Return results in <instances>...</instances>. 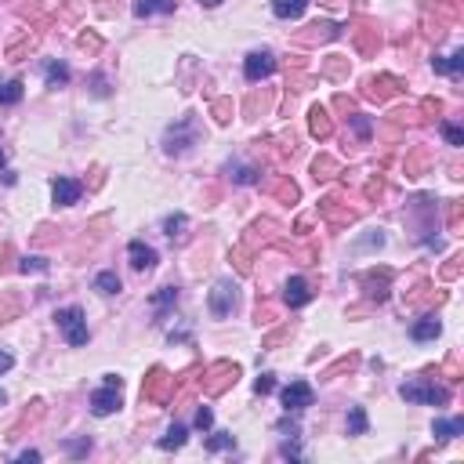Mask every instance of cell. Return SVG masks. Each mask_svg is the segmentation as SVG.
<instances>
[{
    "mask_svg": "<svg viewBox=\"0 0 464 464\" xmlns=\"http://www.w3.org/2000/svg\"><path fill=\"white\" fill-rule=\"evenodd\" d=\"M22 272H48V261L44 258H26L22 261Z\"/></svg>",
    "mask_w": 464,
    "mask_h": 464,
    "instance_id": "f1b7e54d",
    "label": "cell"
},
{
    "mask_svg": "<svg viewBox=\"0 0 464 464\" xmlns=\"http://www.w3.org/2000/svg\"><path fill=\"white\" fill-rule=\"evenodd\" d=\"M200 4H203V8H218V4H221V0H200Z\"/></svg>",
    "mask_w": 464,
    "mask_h": 464,
    "instance_id": "e575fe53",
    "label": "cell"
},
{
    "mask_svg": "<svg viewBox=\"0 0 464 464\" xmlns=\"http://www.w3.org/2000/svg\"><path fill=\"white\" fill-rule=\"evenodd\" d=\"M432 432H435L439 439H457V435L464 432V421H460V417H453V421H442V417H439L435 425H432Z\"/></svg>",
    "mask_w": 464,
    "mask_h": 464,
    "instance_id": "2e32d148",
    "label": "cell"
},
{
    "mask_svg": "<svg viewBox=\"0 0 464 464\" xmlns=\"http://www.w3.org/2000/svg\"><path fill=\"white\" fill-rule=\"evenodd\" d=\"M175 11V0H138L135 15L138 18H149V15H171Z\"/></svg>",
    "mask_w": 464,
    "mask_h": 464,
    "instance_id": "4fadbf2b",
    "label": "cell"
},
{
    "mask_svg": "<svg viewBox=\"0 0 464 464\" xmlns=\"http://www.w3.org/2000/svg\"><path fill=\"white\" fill-rule=\"evenodd\" d=\"M228 178L236 182V185H258L261 182V171H258V167H236Z\"/></svg>",
    "mask_w": 464,
    "mask_h": 464,
    "instance_id": "7402d4cb",
    "label": "cell"
},
{
    "mask_svg": "<svg viewBox=\"0 0 464 464\" xmlns=\"http://www.w3.org/2000/svg\"><path fill=\"white\" fill-rule=\"evenodd\" d=\"M272 69H276V58H272V51H250V55L243 58V76H247L250 83L272 76Z\"/></svg>",
    "mask_w": 464,
    "mask_h": 464,
    "instance_id": "5b68a950",
    "label": "cell"
},
{
    "mask_svg": "<svg viewBox=\"0 0 464 464\" xmlns=\"http://www.w3.org/2000/svg\"><path fill=\"white\" fill-rule=\"evenodd\" d=\"M18 460H26V464L29 460H40V450H22V453H18Z\"/></svg>",
    "mask_w": 464,
    "mask_h": 464,
    "instance_id": "836d02e7",
    "label": "cell"
},
{
    "mask_svg": "<svg viewBox=\"0 0 464 464\" xmlns=\"http://www.w3.org/2000/svg\"><path fill=\"white\" fill-rule=\"evenodd\" d=\"M308 8V0H272V15L283 18V22H290V18H301Z\"/></svg>",
    "mask_w": 464,
    "mask_h": 464,
    "instance_id": "8fae6325",
    "label": "cell"
},
{
    "mask_svg": "<svg viewBox=\"0 0 464 464\" xmlns=\"http://www.w3.org/2000/svg\"><path fill=\"white\" fill-rule=\"evenodd\" d=\"M370 421H367V410L363 407H352L348 410V435H367Z\"/></svg>",
    "mask_w": 464,
    "mask_h": 464,
    "instance_id": "e0dca14e",
    "label": "cell"
},
{
    "mask_svg": "<svg viewBox=\"0 0 464 464\" xmlns=\"http://www.w3.org/2000/svg\"><path fill=\"white\" fill-rule=\"evenodd\" d=\"M327 131H330L327 113H320V109H315V113H312V135H327Z\"/></svg>",
    "mask_w": 464,
    "mask_h": 464,
    "instance_id": "4316f807",
    "label": "cell"
},
{
    "mask_svg": "<svg viewBox=\"0 0 464 464\" xmlns=\"http://www.w3.org/2000/svg\"><path fill=\"white\" fill-rule=\"evenodd\" d=\"M399 395H403L407 403H421V407H446L450 403V388L428 385V381H407L399 388Z\"/></svg>",
    "mask_w": 464,
    "mask_h": 464,
    "instance_id": "7a4b0ae2",
    "label": "cell"
},
{
    "mask_svg": "<svg viewBox=\"0 0 464 464\" xmlns=\"http://www.w3.org/2000/svg\"><path fill=\"white\" fill-rule=\"evenodd\" d=\"M69 66H66V62H48V66H44V80H48V88H66V83H69Z\"/></svg>",
    "mask_w": 464,
    "mask_h": 464,
    "instance_id": "5bb4252c",
    "label": "cell"
},
{
    "mask_svg": "<svg viewBox=\"0 0 464 464\" xmlns=\"http://www.w3.org/2000/svg\"><path fill=\"white\" fill-rule=\"evenodd\" d=\"M11 367H15V355L11 352H0V374H8Z\"/></svg>",
    "mask_w": 464,
    "mask_h": 464,
    "instance_id": "4dcf8cb0",
    "label": "cell"
},
{
    "mask_svg": "<svg viewBox=\"0 0 464 464\" xmlns=\"http://www.w3.org/2000/svg\"><path fill=\"white\" fill-rule=\"evenodd\" d=\"M175 301H178V287H163L160 294H153V308H156L160 315H163L167 308H171Z\"/></svg>",
    "mask_w": 464,
    "mask_h": 464,
    "instance_id": "d6986e66",
    "label": "cell"
},
{
    "mask_svg": "<svg viewBox=\"0 0 464 464\" xmlns=\"http://www.w3.org/2000/svg\"><path fill=\"white\" fill-rule=\"evenodd\" d=\"M58 330L62 337H66V345L80 348V345H88V320H83V308L80 305H69V308H58Z\"/></svg>",
    "mask_w": 464,
    "mask_h": 464,
    "instance_id": "6da1fadb",
    "label": "cell"
},
{
    "mask_svg": "<svg viewBox=\"0 0 464 464\" xmlns=\"http://www.w3.org/2000/svg\"><path fill=\"white\" fill-rule=\"evenodd\" d=\"M51 196H55V203L58 207H73V203H80V196H83V185L76 182V178H51Z\"/></svg>",
    "mask_w": 464,
    "mask_h": 464,
    "instance_id": "8992f818",
    "label": "cell"
},
{
    "mask_svg": "<svg viewBox=\"0 0 464 464\" xmlns=\"http://www.w3.org/2000/svg\"><path fill=\"white\" fill-rule=\"evenodd\" d=\"M0 407H4V392H0Z\"/></svg>",
    "mask_w": 464,
    "mask_h": 464,
    "instance_id": "8d00e7d4",
    "label": "cell"
},
{
    "mask_svg": "<svg viewBox=\"0 0 464 464\" xmlns=\"http://www.w3.org/2000/svg\"><path fill=\"white\" fill-rule=\"evenodd\" d=\"M210 425H214V414H210V407H200V410H196V428L207 432Z\"/></svg>",
    "mask_w": 464,
    "mask_h": 464,
    "instance_id": "484cf974",
    "label": "cell"
},
{
    "mask_svg": "<svg viewBox=\"0 0 464 464\" xmlns=\"http://www.w3.org/2000/svg\"><path fill=\"white\" fill-rule=\"evenodd\" d=\"M128 254H131V268H138V272H149V268H156V250H153L149 243L131 240Z\"/></svg>",
    "mask_w": 464,
    "mask_h": 464,
    "instance_id": "30bf717a",
    "label": "cell"
},
{
    "mask_svg": "<svg viewBox=\"0 0 464 464\" xmlns=\"http://www.w3.org/2000/svg\"><path fill=\"white\" fill-rule=\"evenodd\" d=\"M196 138H200V131H196V123L193 120H182L178 128H171L163 135V149L171 153V156H182V153H189L196 145Z\"/></svg>",
    "mask_w": 464,
    "mask_h": 464,
    "instance_id": "3957f363",
    "label": "cell"
},
{
    "mask_svg": "<svg viewBox=\"0 0 464 464\" xmlns=\"http://www.w3.org/2000/svg\"><path fill=\"white\" fill-rule=\"evenodd\" d=\"M283 301H287L290 308H305V305L312 301L308 283H305L301 276H290V280H287V287H283Z\"/></svg>",
    "mask_w": 464,
    "mask_h": 464,
    "instance_id": "9c48e42d",
    "label": "cell"
},
{
    "mask_svg": "<svg viewBox=\"0 0 464 464\" xmlns=\"http://www.w3.org/2000/svg\"><path fill=\"white\" fill-rule=\"evenodd\" d=\"M120 410V388L116 385H102L98 392H91V414L95 417H109Z\"/></svg>",
    "mask_w": 464,
    "mask_h": 464,
    "instance_id": "52a82bcc",
    "label": "cell"
},
{
    "mask_svg": "<svg viewBox=\"0 0 464 464\" xmlns=\"http://www.w3.org/2000/svg\"><path fill=\"white\" fill-rule=\"evenodd\" d=\"M185 439H189V428L185 425H171L167 435L160 439V450H178V446H185Z\"/></svg>",
    "mask_w": 464,
    "mask_h": 464,
    "instance_id": "9a60e30c",
    "label": "cell"
},
{
    "mask_svg": "<svg viewBox=\"0 0 464 464\" xmlns=\"http://www.w3.org/2000/svg\"><path fill=\"white\" fill-rule=\"evenodd\" d=\"M254 388H258L261 395H268V392H276V377H272V374H261V377H258V381H254Z\"/></svg>",
    "mask_w": 464,
    "mask_h": 464,
    "instance_id": "83f0119b",
    "label": "cell"
},
{
    "mask_svg": "<svg viewBox=\"0 0 464 464\" xmlns=\"http://www.w3.org/2000/svg\"><path fill=\"white\" fill-rule=\"evenodd\" d=\"M352 123H355V131H360V135H370V123H367V120H363V116H355V120H352Z\"/></svg>",
    "mask_w": 464,
    "mask_h": 464,
    "instance_id": "d6a6232c",
    "label": "cell"
},
{
    "mask_svg": "<svg viewBox=\"0 0 464 464\" xmlns=\"http://www.w3.org/2000/svg\"><path fill=\"white\" fill-rule=\"evenodd\" d=\"M66 450L80 457V453H88V450H91V442H88V439H83V442H69V446H66Z\"/></svg>",
    "mask_w": 464,
    "mask_h": 464,
    "instance_id": "f546056e",
    "label": "cell"
},
{
    "mask_svg": "<svg viewBox=\"0 0 464 464\" xmlns=\"http://www.w3.org/2000/svg\"><path fill=\"white\" fill-rule=\"evenodd\" d=\"M18 102H22V80L0 83V105H18Z\"/></svg>",
    "mask_w": 464,
    "mask_h": 464,
    "instance_id": "ac0fdd59",
    "label": "cell"
},
{
    "mask_svg": "<svg viewBox=\"0 0 464 464\" xmlns=\"http://www.w3.org/2000/svg\"><path fill=\"white\" fill-rule=\"evenodd\" d=\"M4 160H8V156H4V149H0V167H4Z\"/></svg>",
    "mask_w": 464,
    "mask_h": 464,
    "instance_id": "d590c367",
    "label": "cell"
},
{
    "mask_svg": "<svg viewBox=\"0 0 464 464\" xmlns=\"http://www.w3.org/2000/svg\"><path fill=\"white\" fill-rule=\"evenodd\" d=\"M185 228H189V218H185V214H171V218L163 221V232H167L171 240H182Z\"/></svg>",
    "mask_w": 464,
    "mask_h": 464,
    "instance_id": "44dd1931",
    "label": "cell"
},
{
    "mask_svg": "<svg viewBox=\"0 0 464 464\" xmlns=\"http://www.w3.org/2000/svg\"><path fill=\"white\" fill-rule=\"evenodd\" d=\"M232 446H236V435H228V432H218V435L207 439V450L210 453H221V450H232Z\"/></svg>",
    "mask_w": 464,
    "mask_h": 464,
    "instance_id": "603a6c76",
    "label": "cell"
},
{
    "mask_svg": "<svg viewBox=\"0 0 464 464\" xmlns=\"http://www.w3.org/2000/svg\"><path fill=\"white\" fill-rule=\"evenodd\" d=\"M95 290H102V294H120V276H116V272H98V276H95Z\"/></svg>",
    "mask_w": 464,
    "mask_h": 464,
    "instance_id": "ffe728a7",
    "label": "cell"
},
{
    "mask_svg": "<svg viewBox=\"0 0 464 464\" xmlns=\"http://www.w3.org/2000/svg\"><path fill=\"white\" fill-rule=\"evenodd\" d=\"M439 330H442V323L435 320V315H425V320H417L410 327V337L414 341H432V337H439Z\"/></svg>",
    "mask_w": 464,
    "mask_h": 464,
    "instance_id": "7c38bea8",
    "label": "cell"
},
{
    "mask_svg": "<svg viewBox=\"0 0 464 464\" xmlns=\"http://www.w3.org/2000/svg\"><path fill=\"white\" fill-rule=\"evenodd\" d=\"M232 308H236V287H232V283H218L214 290H210V312H214L218 320H225Z\"/></svg>",
    "mask_w": 464,
    "mask_h": 464,
    "instance_id": "ba28073f",
    "label": "cell"
},
{
    "mask_svg": "<svg viewBox=\"0 0 464 464\" xmlns=\"http://www.w3.org/2000/svg\"><path fill=\"white\" fill-rule=\"evenodd\" d=\"M460 69H464V51H453L450 62H442V73H450V76H460Z\"/></svg>",
    "mask_w": 464,
    "mask_h": 464,
    "instance_id": "d4e9b609",
    "label": "cell"
},
{
    "mask_svg": "<svg viewBox=\"0 0 464 464\" xmlns=\"http://www.w3.org/2000/svg\"><path fill=\"white\" fill-rule=\"evenodd\" d=\"M280 399H283V410H287V414H301V410L312 407L315 392H312L308 381H290V385L280 392Z\"/></svg>",
    "mask_w": 464,
    "mask_h": 464,
    "instance_id": "277c9868",
    "label": "cell"
},
{
    "mask_svg": "<svg viewBox=\"0 0 464 464\" xmlns=\"http://www.w3.org/2000/svg\"><path fill=\"white\" fill-rule=\"evenodd\" d=\"M280 453H283V457H301V446H294V442H283Z\"/></svg>",
    "mask_w": 464,
    "mask_h": 464,
    "instance_id": "1f68e13d",
    "label": "cell"
},
{
    "mask_svg": "<svg viewBox=\"0 0 464 464\" xmlns=\"http://www.w3.org/2000/svg\"><path fill=\"white\" fill-rule=\"evenodd\" d=\"M439 131H442V138H446L450 145H464V131L457 128V123H450V120H442V123H439Z\"/></svg>",
    "mask_w": 464,
    "mask_h": 464,
    "instance_id": "cb8c5ba5",
    "label": "cell"
}]
</instances>
